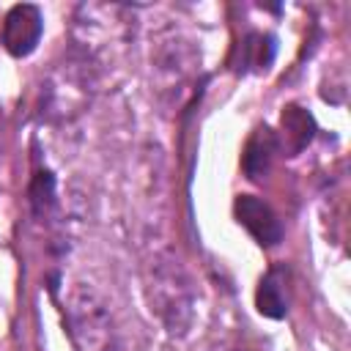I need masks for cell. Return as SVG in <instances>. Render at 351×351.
<instances>
[{"mask_svg": "<svg viewBox=\"0 0 351 351\" xmlns=\"http://www.w3.org/2000/svg\"><path fill=\"white\" fill-rule=\"evenodd\" d=\"M145 299L170 337H184L195 321V288L173 252L154 255L145 271Z\"/></svg>", "mask_w": 351, "mask_h": 351, "instance_id": "6da1fadb", "label": "cell"}, {"mask_svg": "<svg viewBox=\"0 0 351 351\" xmlns=\"http://www.w3.org/2000/svg\"><path fill=\"white\" fill-rule=\"evenodd\" d=\"M63 321L74 351H123L118 324L96 288L85 282L71 285L63 304Z\"/></svg>", "mask_w": 351, "mask_h": 351, "instance_id": "7a4b0ae2", "label": "cell"}, {"mask_svg": "<svg viewBox=\"0 0 351 351\" xmlns=\"http://www.w3.org/2000/svg\"><path fill=\"white\" fill-rule=\"evenodd\" d=\"M41 36H44V11L36 3H16L5 11L0 25V44L11 58L33 55Z\"/></svg>", "mask_w": 351, "mask_h": 351, "instance_id": "3957f363", "label": "cell"}, {"mask_svg": "<svg viewBox=\"0 0 351 351\" xmlns=\"http://www.w3.org/2000/svg\"><path fill=\"white\" fill-rule=\"evenodd\" d=\"M233 217L236 222L263 247V250H271L282 241L285 236V228H282V219L277 217V211L258 195H236L233 200Z\"/></svg>", "mask_w": 351, "mask_h": 351, "instance_id": "277c9868", "label": "cell"}, {"mask_svg": "<svg viewBox=\"0 0 351 351\" xmlns=\"http://www.w3.org/2000/svg\"><path fill=\"white\" fill-rule=\"evenodd\" d=\"M277 154H280L277 132L271 126H266V123H258L250 132V137L244 143V151H241V173L247 176V181L261 184L269 176Z\"/></svg>", "mask_w": 351, "mask_h": 351, "instance_id": "5b68a950", "label": "cell"}, {"mask_svg": "<svg viewBox=\"0 0 351 351\" xmlns=\"http://www.w3.org/2000/svg\"><path fill=\"white\" fill-rule=\"evenodd\" d=\"M255 307L263 318L282 321L291 310V274L285 266H271L258 288H255Z\"/></svg>", "mask_w": 351, "mask_h": 351, "instance_id": "8992f818", "label": "cell"}, {"mask_svg": "<svg viewBox=\"0 0 351 351\" xmlns=\"http://www.w3.org/2000/svg\"><path fill=\"white\" fill-rule=\"evenodd\" d=\"M315 137V118L302 104H285L280 112L277 143L285 156H299Z\"/></svg>", "mask_w": 351, "mask_h": 351, "instance_id": "52a82bcc", "label": "cell"}, {"mask_svg": "<svg viewBox=\"0 0 351 351\" xmlns=\"http://www.w3.org/2000/svg\"><path fill=\"white\" fill-rule=\"evenodd\" d=\"M27 200H30V211L36 219H47L55 208H58V189H55V176L52 170L41 167L33 173L30 186H27Z\"/></svg>", "mask_w": 351, "mask_h": 351, "instance_id": "ba28073f", "label": "cell"}, {"mask_svg": "<svg viewBox=\"0 0 351 351\" xmlns=\"http://www.w3.org/2000/svg\"><path fill=\"white\" fill-rule=\"evenodd\" d=\"M274 44V38L271 36H263V33H250L247 38H244V63L247 66H255V69H266L269 63H271V58L269 55H263V47H271Z\"/></svg>", "mask_w": 351, "mask_h": 351, "instance_id": "9c48e42d", "label": "cell"}, {"mask_svg": "<svg viewBox=\"0 0 351 351\" xmlns=\"http://www.w3.org/2000/svg\"><path fill=\"white\" fill-rule=\"evenodd\" d=\"M222 351H239V348H222Z\"/></svg>", "mask_w": 351, "mask_h": 351, "instance_id": "30bf717a", "label": "cell"}]
</instances>
